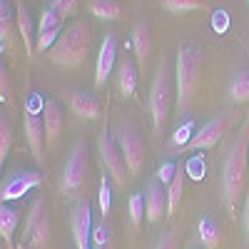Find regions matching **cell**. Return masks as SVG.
Returning <instances> with one entry per match:
<instances>
[{
	"label": "cell",
	"instance_id": "2e32d148",
	"mask_svg": "<svg viewBox=\"0 0 249 249\" xmlns=\"http://www.w3.org/2000/svg\"><path fill=\"white\" fill-rule=\"evenodd\" d=\"M132 55L137 60L140 70L147 68L150 55H152V33H150L147 20H137L135 28H132Z\"/></svg>",
	"mask_w": 249,
	"mask_h": 249
},
{
	"label": "cell",
	"instance_id": "9a60e30c",
	"mask_svg": "<svg viewBox=\"0 0 249 249\" xmlns=\"http://www.w3.org/2000/svg\"><path fill=\"white\" fill-rule=\"evenodd\" d=\"M137 75H140V65L135 55H122L117 62V92L122 100H130L137 90Z\"/></svg>",
	"mask_w": 249,
	"mask_h": 249
},
{
	"label": "cell",
	"instance_id": "7c38bea8",
	"mask_svg": "<svg viewBox=\"0 0 249 249\" xmlns=\"http://www.w3.org/2000/svg\"><path fill=\"white\" fill-rule=\"evenodd\" d=\"M40 184H43V175L35 172V170L15 172V175H10L3 184H0V199H3V204L13 202V199H20L30 190H37Z\"/></svg>",
	"mask_w": 249,
	"mask_h": 249
},
{
	"label": "cell",
	"instance_id": "4316f807",
	"mask_svg": "<svg viewBox=\"0 0 249 249\" xmlns=\"http://www.w3.org/2000/svg\"><path fill=\"white\" fill-rule=\"evenodd\" d=\"M13 147V130H10V122L5 120V115H0V167H5V160L10 155Z\"/></svg>",
	"mask_w": 249,
	"mask_h": 249
},
{
	"label": "cell",
	"instance_id": "1f68e13d",
	"mask_svg": "<svg viewBox=\"0 0 249 249\" xmlns=\"http://www.w3.org/2000/svg\"><path fill=\"white\" fill-rule=\"evenodd\" d=\"M0 100H3V105H8V107H13V85H10V72H8V68L3 65L0 68Z\"/></svg>",
	"mask_w": 249,
	"mask_h": 249
},
{
	"label": "cell",
	"instance_id": "f1b7e54d",
	"mask_svg": "<svg viewBox=\"0 0 249 249\" xmlns=\"http://www.w3.org/2000/svg\"><path fill=\"white\" fill-rule=\"evenodd\" d=\"M92 249H115V244L110 239V230H107L105 222L92 227Z\"/></svg>",
	"mask_w": 249,
	"mask_h": 249
},
{
	"label": "cell",
	"instance_id": "ac0fdd59",
	"mask_svg": "<svg viewBox=\"0 0 249 249\" xmlns=\"http://www.w3.org/2000/svg\"><path fill=\"white\" fill-rule=\"evenodd\" d=\"M65 97H68L70 110H72L77 117H82V120H95V117L102 115L100 102H97L92 95H88V92H82V90H68Z\"/></svg>",
	"mask_w": 249,
	"mask_h": 249
},
{
	"label": "cell",
	"instance_id": "d6a6232c",
	"mask_svg": "<svg viewBox=\"0 0 249 249\" xmlns=\"http://www.w3.org/2000/svg\"><path fill=\"white\" fill-rule=\"evenodd\" d=\"M152 249H179V237L175 230H167L157 237V242L152 244Z\"/></svg>",
	"mask_w": 249,
	"mask_h": 249
},
{
	"label": "cell",
	"instance_id": "5bb4252c",
	"mask_svg": "<svg viewBox=\"0 0 249 249\" xmlns=\"http://www.w3.org/2000/svg\"><path fill=\"white\" fill-rule=\"evenodd\" d=\"M144 207H147V222H160L167 214V190L157 177L144 184Z\"/></svg>",
	"mask_w": 249,
	"mask_h": 249
},
{
	"label": "cell",
	"instance_id": "7a4b0ae2",
	"mask_svg": "<svg viewBox=\"0 0 249 249\" xmlns=\"http://www.w3.org/2000/svg\"><path fill=\"white\" fill-rule=\"evenodd\" d=\"M202 70H204L202 48L182 45L177 50V60H175V92H177L175 107L179 115L190 110L192 100L197 95V88H199V80H202Z\"/></svg>",
	"mask_w": 249,
	"mask_h": 249
},
{
	"label": "cell",
	"instance_id": "d590c367",
	"mask_svg": "<svg viewBox=\"0 0 249 249\" xmlns=\"http://www.w3.org/2000/svg\"><path fill=\"white\" fill-rule=\"evenodd\" d=\"M242 224H244V232H247V239H249V192H247V199H244V212H242Z\"/></svg>",
	"mask_w": 249,
	"mask_h": 249
},
{
	"label": "cell",
	"instance_id": "4dcf8cb0",
	"mask_svg": "<svg viewBox=\"0 0 249 249\" xmlns=\"http://www.w3.org/2000/svg\"><path fill=\"white\" fill-rule=\"evenodd\" d=\"M57 28H62V20L48 8V10H43V15H40V25H37V35H45V33H50V30H57ZM35 35V37H37Z\"/></svg>",
	"mask_w": 249,
	"mask_h": 249
},
{
	"label": "cell",
	"instance_id": "44dd1931",
	"mask_svg": "<svg viewBox=\"0 0 249 249\" xmlns=\"http://www.w3.org/2000/svg\"><path fill=\"white\" fill-rule=\"evenodd\" d=\"M18 222H20L18 210H13V207H8V204L0 207V237H3L8 249H15L13 237H15V230H18Z\"/></svg>",
	"mask_w": 249,
	"mask_h": 249
},
{
	"label": "cell",
	"instance_id": "484cf974",
	"mask_svg": "<svg viewBox=\"0 0 249 249\" xmlns=\"http://www.w3.org/2000/svg\"><path fill=\"white\" fill-rule=\"evenodd\" d=\"M127 207H130V222H132V227H135V230H140V227H142V219L147 217V207H144V192L130 195Z\"/></svg>",
	"mask_w": 249,
	"mask_h": 249
},
{
	"label": "cell",
	"instance_id": "7402d4cb",
	"mask_svg": "<svg viewBox=\"0 0 249 249\" xmlns=\"http://www.w3.org/2000/svg\"><path fill=\"white\" fill-rule=\"evenodd\" d=\"M182 192H184V164L177 162L175 179L167 184V217H172L177 212V207L182 202Z\"/></svg>",
	"mask_w": 249,
	"mask_h": 249
},
{
	"label": "cell",
	"instance_id": "83f0119b",
	"mask_svg": "<svg viewBox=\"0 0 249 249\" xmlns=\"http://www.w3.org/2000/svg\"><path fill=\"white\" fill-rule=\"evenodd\" d=\"M162 8L170 10V13H195V10H202L204 3L202 0H162Z\"/></svg>",
	"mask_w": 249,
	"mask_h": 249
},
{
	"label": "cell",
	"instance_id": "d6986e66",
	"mask_svg": "<svg viewBox=\"0 0 249 249\" xmlns=\"http://www.w3.org/2000/svg\"><path fill=\"white\" fill-rule=\"evenodd\" d=\"M15 25H18V33H20V40L25 43V55H33L35 53V25H33V18H30V10L23 0H15Z\"/></svg>",
	"mask_w": 249,
	"mask_h": 249
},
{
	"label": "cell",
	"instance_id": "4fadbf2b",
	"mask_svg": "<svg viewBox=\"0 0 249 249\" xmlns=\"http://www.w3.org/2000/svg\"><path fill=\"white\" fill-rule=\"evenodd\" d=\"M115 60H117V37H115V33H105V40H102L97 62H95V90H102L107 85L112 68H115Z\"/></svg>",
	"mask_w": 249,
	"mask_h": 249
},
{
	"label": "cell",
	"instance_id": "f546056e",
	"mask_svg": "<svg viewBox=\"0 0 249 249\" xmlns=\"http://www.w3.org/2000/svg\"><path fill=\"white\" fill-rule=\"evenodd\" d=\"M50 10H53L60 20L72 18V15L80 10V0H53V3H50Z\"/></svg>",
	"mask_w": 249,
	"mask_h": 249
},
{
	"label": "cell",
	"instance_id": "30bf717a",
	"mask_svg": "<svg viewBox=\"0 0 249 249\" xmlns=\"http://www.w3.org/2000/svg\"><path fill=\"white\" fill-rule=\"evenodd\" d=\"M237 115L232 110H224L219 115H214L210 122H204L202 127L190 137V142L184 144V152H204V150H212L214 144L227 135V130H230V124Z\"/></svg>",
	"mask_w": 249,
	"mask_h": 249
},
{
	"label": "cell",
	"instance_id": "ba28073f",
	"mask_svg": "<svg viewBox=\"0 0 249 249\" xmlns=\"http://www.w3.org/2000/svg\"><path fill=\"white\" fill-rule=\"evenodd\" d=\"M40 105V100L33 97V102L25 107L23 112V130H25V140H28V147L35 157L37 164H45V155H48V132H45V120H43V107H35Z\"/></svg>",
	"mask_w": 249,
	"mask_h": 249
},
{
	"label": "cell",
	"instance_id": "6da1fadb",
	"mask_svg": "<svg viewBox=\"0 0 249 249\" xmlns=\"http://www.w3.org/2000/svg\"><path fill=\"white\" fill-rule=\"evenodd\" d=\"M247 155H249V117H244L242 127L232 142L230 152L222 164V202L230 212H237V204L244 195V182H247Z\"/></svg>",
	"mask_w": 249,
	"mask_h": 249
},
{
	"label": "cell",
	"instance_id": "9c48e42d",
	"mask_svg": "<svg viewBox=\"0 0 249 249\" xmlns=\"http://www.w3.org/2000/svg\"><path fill=\"white\" fill-rule=\"evenodd\" d=\"M50 244V214L43 197H37L28 212L25 232H23V249H45Z\"/></svg>",
	"mask_w": 249,
	"mask_h": 249
},
{
	"label": "cell",
	"instance_id": "d4e9b609",
	"mask_svg": "<svg viewBox=\"0 0 249 249\" xmlns=\"http://www.w3.org/2000/svg\"><path fill=\"white\" fill-rule=\"evenodd\" d=\"M230 95L234 102H249V68L239 70L230 85Z\"/></svg>",
	"mask_w": 249,
	"mask_h": 249
},
{
	"label": "cell",
	"instance_id": "836d02e7",
	"mask_svg": "<svg viewBox=\"0 0 249 249\" xmlns=\"http://www.w3.org/2000/svg\"><path fill=\"white\" fill-rule=\"evenodd\" d=\"M100 212H102V217L110 214V184H107V175H102V179H100Z\"/></svg>",
	"mask_w": 249,
	"mask_h": 249
},
{
	"label": "cell",
	"instance_id": "8d00e7d4",
	"mask_svg": "<svg viewBox=\"0 0 249 249\" xmlns=\"http://www.w3.org/2000/svg\"><path fill=\"white\" fill-rule=\"evenodd\" d=\"M247 3H249V0H247Z\"/></svg>",
	"mask_w": 249,
	"mask_h": 249
},
{
	"label": "cell",
	"instance_id": "5b68a950",
	"mask_svg": "<svg viewBox=\"0 0 249 249\" xmlns=\"http://www.w3.org/2000/svg\"><path fill=\"white\" fill-rule=\"evenodd\" d=\"M88 187V140L77 137L68 152L57 179V192L65 199H80L82 190Z\"/></svg>",
	"mask_w": 249,
	"mask_h": 249
},
{
	"label": "cell",
	"instance_id": "277c9868",
	"mask_svg": "<svg viewBox=\"0 0 249 249\" xmlns=\"http://www.w3.org/2000/svg\"><path fill=\"white\" fill-rule=\"evenodd\" d=\"M177 102L175 92V75L170 72V65L162 62L152 77V88H150V115H152V130L160 137L164 132L172 115V105Z\"/></svg>",
	"mask_w": 249,
	"mask_h": 249
},
{
	"label": "cell",
	"instance_id": "3957f363",
	"mask_svg": "<svg viewBox=\"0 0 249 249\" xmlns=\"http://www.w3.org/2000/svg\"><path fill=\"white\" fill-rule=\"evenodd\" d=\"M90 43H92L90 25L85 20H75L72 25H68L62 30L57 43L48 50V60L53 65H60V68H77L88 60Z\"/></svg>",
	"mask_w": 249,
	"mask_h": 249
},
{
	"label": "cell",
	"instance_id": "8992f818",
	"mask_svg": "<svg viewBox=\"0 0 249 249\" xmlns=\"http://www.w3.org/2000/svg\"><path fill=\"white\" fill-rule=\"evenodd\" d=\"M110 132H112V137L117 142V147H120L124 162H127L130 177L140 175L142 164H144V155H147V147H144V140H142L140 130L135 127L130 120H117V122H112Z\"/></svg>",
	"mask_w": 249,
	"mask_h": 249
},
{
	"label": "cell",
	"instance_id": "cb8c5ba5",
	"mask_svg": "<svg viewBox=\"0 0 249 249\" xmlns=\"http://www.w3.org/2000/svg\"><path fill=\"white\" fill-rule=\"evenodd\" d=\"M197 237L204 249H219V227L212 217H202L197 224Z\"/></svg>",
	"mask_w": 249,
	"mask_h": 249
},
{
	"label": "cell",
	"instance_id": "e575fe53",
	"mask_svg": "<svg viewBox=\"0 0 249 249\" xmlns=\"http://www.w3.org/2000/svg\"><path fill=\"white\" fill-rule=\"evenodd\" d=\"M175 172H177V164H172V162H170V164H162V167L157 170V175H155V177H157L164 187H167V184L175 179Z\"/></svg>",
	"mask_w": 249,
	"mask_h": 249
},
{
	"label": "cell",
	"instance_id": "e0dca14e",
	"mask_svg": "<svg viewBox=\"0 0 249 249\" xmlns=\"http://www.w3.org/2000/svg\"><path fill=\"white\" fill-rule=\"evenodd\" d=\"M43 120H45V132H48V152H55L62 135V110L55 100L43 102Z\"/></svg>",
	"mask_w": 249,
	"mask_h": 249
},
{
	"label": "cell",
	"instance_id": "8fae6325",
	"mask_svg": "<svg viewBox=\"0 0 249 249\" xmlns=\"http://www.w3.org/2000/svg\"><path fill=\"white\" fill-rule=\"evenodd\" d=\"M92 214H90V202L88 197H80L72 204L70 212V230L75 249H92Z\"/></svg>",
	"mask_w": 249,
	"mask_h": 249
},
{
	"label": "cell",
	"instance_id": "ffe728a7",
	"mask_svg": "<svg viewBox=\"0 0 249 249\" xmlns=\"http://www.w3.org/2000/svg\"><path fill=\"white\" fill-rule=\"evenodd\" d=\"M15 37H20L15 25V13H10L8 0H0V48H3V53H15Z\"/></svg>",
	"mask_w": 249,
	"mask_h": 249
},
{
	"label": "cell",
	"instance_id": "52a82bcc",
	"mask_svg": "<svg viewBox=\"0 0 249 249\" xmlns=\"http://www.w3.org/2000/svg\"><path fill=\"white\" fill-rule=\"evenodd\" d=\"M97 155H100V162H102V170H105L107 177L115 182V187L122 190L130 179V170H127V162H124L117 142H115V137L107 127H102V132L97 135Z\"/></svg>",
	"mask_w": 249,
	"mask_h": 249
},
{
	"label": "cell",
	"instance_id": "603a6c76",
	"mask_svg": "<svg viewBox=\"0 0 249 249\" xmlns=\"http://www.w3.org/2000/svg\"><path fill=\"white\" fill-rule=\"evenodd\" d=\"M90 15L97 20H120L124 10L117 0H90Z\"/></svg>",
	"mask_w": 249,
	"mask_h": 249
}]
</instances>
